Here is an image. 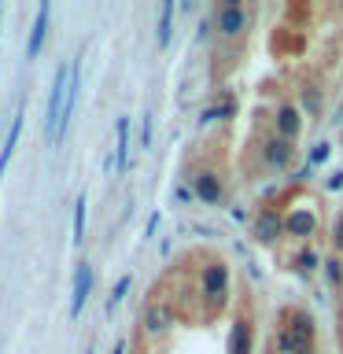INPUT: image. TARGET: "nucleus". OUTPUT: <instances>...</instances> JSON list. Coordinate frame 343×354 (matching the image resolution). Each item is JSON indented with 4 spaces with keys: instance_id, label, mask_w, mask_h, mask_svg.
<instances>
[{
    "instance_id": "obj_1",
    "label": "nucleus",
    "mask_w": 343,
    "mask_h": 354,
    "mask_svg": "<svg viewBox=\"0 0 343 354\" xmlns=\"http://www.w3.org/2000/svg\"><path fill=\"white\" fill-rule=\"evenodd\" d=\"M71 77H74V63H63L52 77V93H48V107H44V137L48 144H59V122H63V100H66V88H71Z\"/></svg>"
},
{
    "instance_id": "obj_2",
    "label": "nucleus",
    "mask_w": 343,
    "mask_h": 354,
    "mask_svg": "<svg viewBox=\"0 0 343 354\" xmlns=\"http://www.w3.org/2000/svg\"><path fill=\"white\" fill-rule=\"evenodd\" d=\"M210 26L218 30V37L237 41L251 26V8L240 4V0H225V4H218L214 11H210Z\"/></svg>"
},
{
    "instance_id": "obj_3",
    "label": "nucleus",
    "mask_w": 343,
    "mask_h": 354,
    "mask_svg": "<svg viewBox=\"0 0 343 354\" xmlns=\"http://www.w3.org/2000/svg\"><path fill=\"white\" fill-rule=\"evenodd\" d=\"M199 295H203L207 310H221L229 299V266L221 259H210L199 273Z\"/></svg>"
},
{
    "instance_id": "obj_4",
    "label": "nucleus",
    "mask_w": 343,
    "mask_h": 354,
    "mask_svg": "<svg viewBox=\"0 0 343 354\" xmlns=\"http://www.w3.org/2000/svg\"><path fill=\"white\" fill-rule=\"evenodd\" d=\"M281 328L288 332V336H292V343H295V354H306L310 347H314L317 328H314V317H310L306 310L288 306L284 314H281Z\"/></svg>"
},
{
    "instance_id": "obj_5",
    "label": "nucleus",
    "mask_w": 343,
    "mask_h": 354,
    "mask_svg": "<svg viewBox=\"0 0 343 354\" xmlns=\"http://www.w3.org/2000/svg\"><path fill=\"white\" fill-rule=\"evenodd\" d=\"M281 232H284V214H281L277 207H262L259 214H254V221H251V236L259 240V243L281 240Z\"/></svg>"
},
{
    "instance_id": "obj_6",
    "label": "nucleus",
    "mask_w": 343,
    "mask_h": 354,
    "mask_svg": "<svg viewBox=\"0 0 343 354\" xmlns=\"http://www.w3.org/2000/svg\"><path fill=\"white\" fill-rule=\"evenodd\" d=\"M140 325L148 336H166L174 325V306L170 303H163V299H151L148 306H144V317H140Z\"/></svg>"
},
{
    "instance_id": "obj_7",
    "label": "nucleus",
    "mask_w": 343,
    "mask_h": 354,
    "mask_svg": "<svg viewBox=\"0 0 343 354\" xmlns=\"http://www.w3.org/2000/svg\"><path fill=\"white\" fill-rule=\"evenodd\" d=\"M262 159L273 166V170H288L295 159V148H292V140H284V137H277V133H270V137L262 140Z\"/></svg>"
},
{
    "instance_id": "obj_8",
    "label": "nucleus",
    "mask_w": 343,
    "mask_h": 354,
    "mask_svg": "<svg viewBox=\"0 0 343 354\" xmlns=\"http://www.w3.org/2000/svg\"><path fill=\"white\" fill-rule=\"evenodd\" d=\"M89 292H93V266H89V262H77V270H74V288H71V317H82Z\"/></svg>"
},
{
    "instance_id": "obj_9",
    "label": "nucleus",
    "mask_w": 343,
    "mask_h": 354,
    "mask_svg": "<svg viewBox=\"0 0 343 354\" xmlns=\"http://www.w3.org/2000/svg\"><path fill=\"white\" fill-rule=\"evenodd\" d=\"M192 192H196V199H203V203H221V196H225V181L218 177V170H199L192 177Z\"/></svg>"
},
{
    "instance_id": "obj_10",
    "label": "nucleus",
    "mask_w": 343,
    "mask_h": 354,
    "mask_svg": "<svg viewBox=\"0 0 343 354\" xmlns=\"http://www.w3.org/2000/svg\"><path fill=\"white\" fill-rule=\"evenodd\" d=\"M314 229H317V214L310 207H295L292 214L284 218V232H288V236L306 240V236H314Z\"/></svg>"
},
{
    "instance_id": "obj_11",
    "label": "nucleus",
    "mask_w": 343,
    "mask_h": 354,
    "mask_svg": "<svg viewBox=\"0 0 343 354\" xmlns=\"http://www.w3.org/2000/svg\"><path fill=\"white\" fill-rule=\"evenodd\" d=\"M251 343H254V328H251V317L240 314L229 328V354H251Z\"/></svg>"
},
{
    "instance_id": "obj_12",
    "label": "nucleus",
    "mask_w": 343,
    "mask_h": 354,
    "mask_svg": "<svg viewBox=\"0 0 343 354\" xmlns=\"http://www.w3.org/2000/svg\"><path fill=\"white\" fill-rule=\"evenodd\" d=\"M299 126H303V122H299V111L292 104H277V111H273V133H277V137L295 140Z\"/></svg>"
},
{
    "instance_id": "obj_13",
    "label": "nucleus",
    "mask_w": 343,
    "mask_h": 354,
    "mask_svg": "<svg viewBox=\"0 0 343 354\" xmlns=\"http://www.w3.org/2000/svg\"><path fill=\"white\" fill-rule=\"evenodd\" d=\"M48 15H52V4H48V0H41V8H37V19H33V30H30V44H26V59H37V55H41L44 33H48Z\"/></svg>"
},
{
    "instance_id": "obj_14",
    "label": "nucleus",
    "mask_w": 343,
    "mask_h": 354,
    "mask_svg": "<svg viewBox=\"0 0 343 354\" xmlns=\"http://www.w3.org/2000/svg\"><path fill=\"white\" fill-rule=\"evenodd\" d=\"M115 166L118 170L129 166V118H118L115 126Z\"/></svg>"
},
{
    "instance_id": "obj_15",
    "label": "nucleus",
    "mask_w": 343,
    "mask_h": 354,
    "mask_svg": "<svg viewBox=\"0 0 343 354\" xmlns=\"http://www.w3.org/2000/svg\"><path fill=\"white\" fill-rule=\"evenodd\" d=\"M170 22H174V4L166 0V4L159 8V30H155V41H159V48H166V44H170Z\"/></svg>"
},
{
    "instance_id": "obj_16",
    "label": "nucleus",
    "mask_w": 343,
    "mask_h": 354,
    "mask_svg": "<svg viewBox=\"0 0 343 354\" xmlns=\"http://www.w3.org/2000/svg\"><path fill=\"white\" fill-rule=\"evenodd\" d=\"M299 100H303V111H306V115H317V111H321V93H317L314 85H303V88H299Z\"/></svg>"
},
{
    "instance_id": "obj_17",
    "label": "nucleus",
    "mask_w": 343,
    "mask_h": 354,
    "mask_svg": "<svg viewBox=\"0 0 343 354\" xmlns=\"http://www.w3.org/2000/svg\"><path fill=\"white\" fill-rule=\"evenodd\" d=\"M85 240V196L74 199V243Z\"/></svg>"
},
{
    "instance_id": "obj_18",
    "label": "nucleus",
    "mask_w": 343,
    "mask_h": 354,
    "mask_svg": "<svg viewBox=\"0 0 343 354\" xmlns=\"http://www.w3.org/2000/svg\"><path fill=\"white\" fill-rule=\"evenodd\" d=\"M232 111H237V104H232V100H221L218 107H210V111H203V118H199V122H214V118H229Z\"/></svg>"
},
{
    "instance_id": "obj_19",
    "label": "nucleus",
    "mask_w": 343,
    "mask_h": 354,
    "mask_svg": "<svg viewBox=\"0 0 343 354\" xmlns=\"http://www.w3.org/2000/svg\"><path fill=\"white\" fill-rule=\"evenodd\" d=\"M314 266H317V251H314V248H303V251L295 254V270L310 273V270H314Z\"/></svg>"
},
{
    "instance_id": "obj_20",
    "label": "nucleus",
    "mask_w": 343,
    "mask_h": 354,
    "mask_svg": "<svg viewBox=\"0 0 343 354\" xmlns=\"http://www.w3.org/2000/svg\"><path fill=\"white\" fill-rule=\"evenodd\" d=\"M129 284H133V277L126 273V277H118V284H115V292H111V299H107V306H118L122 299H126V292H129Z\"/></svg>"
},
{
    "instance_id": "obj_21",
    "label": "nucleus",
    "mask_w": 343,
    "mask_h": 354,
    "mask_svg": "<svg viewBox=\"0 0 343 354\" xmlns=\"http://www.w3.org/2000/svg\"><path fill=\"white\" fill-rule=\"evenodd\" d=\"M328 151H332V144H328V140H317L314 148H310V159H306V162H310V166L325 162V159H328Z\"/></svg>"
},
{
    "instance_id": "obj_22",
    "label": "nucleus",
    "mask_w": 343,
    "mask_h": 354,
    "mask_svg": "<svg viewBox=\"0 0 343 354\" xmlns=\"http://www.w3.org/2000/svg\"><path fill=\"white\" fill-rule=\"evenodd\" d=\"M325 277H328V284L340 288V284H343V262H340V259H328V262H325Z\"/></svg>"
},
{
    "instance_id": "obj_23",
    "label": "nucleus",
    "mask_w": 343,
    "mask_h": 354,
    "mask_svg": "<svg viewBox=\"0 0 343 354\" xmlns=\"http://www.w3.org/2000/svg\"><path fill=\"white\" fill-rule=\"evenodd\" d=\"M332 248H336L340 254H343V214L332 221Z\"/></svg>"
},
{
    "instance_id": "obj_24",
    "label": "nucleus",
    "mask_w": 343,
    "mask_h": 354,
    "mask_svg": "<svg viewBox=\"0 0 343 354\" xmlns=\"http://www.w3.org/2000/svg\"><path fill=\"white\" fill-rule=\"evenodd\" d=\"M174 196L181 199V203H192V199H196V192H192L188 185H177V188H174Z\"/></svg>"
},
{
    "instance_id": "obj_25",
    "label": "nucleus",
    "mask_w": 343,
    "mask_h": 354,
    "mask_svg": "<svg viewBox=\"0 0 343 354\" xmlns=\"http://www.w3.org/2000/svg\"><path fill=\"white\" fill-rule=\"evenodd\" d=\"M140 144H144V148H151V115L144 118V126H140Z\"/></svg>"
},
{
    "instance_id": "obj_26",
    "label": "nucleus",
    "mask_w": 343,
    "mask_h": 354,
    "mask_svg": "<svg viewBox=\"0 0 343 354\" xmlns=\"http://www.w3.org/2000/svg\"><path fill=\"white\" fill-rule=\"evenodd\" d=\"M325 185H328V192H340V188H343V170H340V174H332Z\"/></svg>"
},
{
    "instance_id": "obj_27",
    "label": "nucleus",
    "mask_w": 343,
    "mask_h": 354,
    "mask_svg": "<svg viewBox=\"0 0 343 354\" xmlns=\"http://www.w3.org/2000/svg\"><path fill=\"white\" fill-rule=\"evenodd\" d=\"M155 229H159V210L148 218V229H144V236H155Z\"/></svg>"
},
{
    "instance_id": "obj_28",
    "label": "nucleus",
    "mask_w": 343,
    "mask_h": 354,
    "mask_svg": "<svg viewBox=\"0 0 343 354\" xmlns=\"http://www.w3.org/2000/svg\"><path fill=\"white\" fill-rule=\"evenodd\" d=\"M310 170H314L310 162H306V166H299V170H295V181H306V177H310Z\"/></svg>"
},
{
    "instance_id": "obj_29",
    "label": "nucleus",
    "mask_w": 343,
    "mask_h": 354,
    "mask_svg": "<svg viewBox=\"0 0 343 354\" xmlns=\"http://www.w3.org/2000/svg\"><path fill=\"white\" fill-rule=\"evenodd\" d=\"M115 354H126V339H118V343H115Z\"/></svg>"
},
{
    "instance_id": "obj_30",
    "label": "nucleus",
    "mask_w": 343,
    "mask_h": 354,
    "mask_svg": "<svg viewBox=\"0 0 343 354\" xmlns=\"http://www.w3.org/2000/svg\"><path fill=\"white\" fill-rule=\"evenodd\" d=\"M0 19H4V4H0Z\"/></svg>"
},
{
    "instance_id": "obj_31",
    "label": "nucleus",
    "mask_w": 343,
    "mask_h": 354,
    "mask_svg": "<svg viewBox=\"0 0 343 354\" xmlns=\"http://www.w3.org/2000/svg\"><path fill=\"white\" fill-rule=\"evenodd\" d=\"M306 354H314V351H306Z\"/></svg>"
},
{
    "instance_id": "obj_32",
    "label": "nucleus",
    "mask_w": 343,
    "mask_h": 354,
    "mask_svg": "<svg viewBox=\"0 0 343 354\" xmlns=\"http://www.w3.org/2000/svg\"><path fill=\"white\" fill-rule=\"evenodd\" d=\"M89 354H93V351H89Z\"/></svg>"
}]
</instances>
